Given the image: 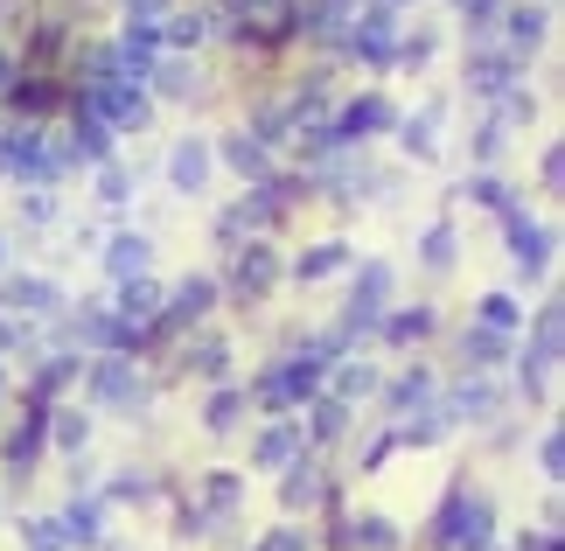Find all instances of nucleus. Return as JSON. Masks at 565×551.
Segmentation results:
<instances>
[{"instance_id":"423d86ee","label":"nucleus","mask_w":565,"mask_h":551,"mask_svg":"<svg viewBox=\"0 0 565 551\" xmlns=\"http://www.w3.org/2000/svg\"><path fill=\"white\" fill-rule=\"evenodd\" d=\"M384 300H391V266H363V279H356V294H350V315H342V328L335 336L350 342V336H363V328H377L384 321Z\"/></svg>"},{"instance_id":"e433bc0d","label":"nucleus","mask_w":565,"mask_h":551,"mask_svg":"<svg viewBox=\"0 0 565 551\" xmlns=\"http://www.w3.org/2000/svg\"><path fill=\"white\" fill-rule=\"evenodd\" d=\"M371 391H377V370L371 363H342L335 370V399L342 405H350V399H371Z\"/></svg>"},{"instance_id":"6e6552de","label":"nucleus","mask_w":565,"mask_h":551,"mask_svg":"<svg viewBox=\"0 0 565 551\" xmlns=\"http://www.w3.org/2000/svg\"><path fill=\"white\" fill-rule=\"evenodd\" d=\"M71 336H77V342H98L105 357H134V349H140V342L119 328V315H113L105 300H84V307H77V315H71Z\"/></svg>"},{"instance_id":"412c9836","label":"nucleus","mask_w":565,"mask_h":551,"mask_svg":"<svg viewBox=\"0 0 565 551\" xmlns=\"http://www.w3.org/2000/svg\"><path fill=\"white\" fill-rule=\"evenodd\" d=\"M510 357V336H495V328H468L461 336V363H468V378H489L495 363Z\"/></svg>"},{"instance_id":"72a5a7b5","label":"nucleus","mask_w":565,"mask_h":551,"mask_svg":"<svg viewBox=\"0 0 565 551\" xmlns=\"http://www.w3.org/2000/svg\"><path fill=\"white\" fill-rule=\"evenodd\" d=\"M454 245H461V237H454V224H433L426 237H419V258L433 273H454Z\"/></svg>"},{"instance_id":"a878e982","label":"nucleus","mask_w":565,"mask_h":551,"mask_svg":"<svg viewBox=\"0 0 565 551\" xmlns=\"http://www.w3.org/2000/svg\"><path fill=\"white\" fill-rule=\"evenodd\" d=\"M342 426H350V405H342V399H315V412L300 418L308 439H342Z\"/></svg>"},{"instance_id":"ddd939ff","label":"nucleus","mask_w":565,"mask_h":551,"mask_svg":"<svg viewBox=\"0 0 565 551\" xmlns=\"http://www.w3.org/2000/svg\"><path fill=\"white\" fill-rule=\"evenodd\" d=\"M273 279H279V258H273V245H258V237H252V245H237V258H231V286H237V294H245V300H258Z\"/></svg>"},{"instance_id":"bb28decb","label":"nucleus","mask_w":565,"mask_h":551,"mask_svg":"<svg viewBox=\"0 0 565 551\" xmlns=\"http://www.w3.org/2000/svg\"><path fill=\"white\" fill-rule=\"evenodd\" d=\"M516 321H524V307L510 294H482V307H475V328H495V336H510Z\"/></svg>"},{"instance_id":"5701e85b","label":"nucleus","mask_w":565,"mask_h":551,"mask_svg":"<svg viewBox=\"0 0 565 551\" xmlns=\"http://www.w3.org/2000/svg\"><path fill=\"white\" fill-rule=\"evenodd\" d=\"M8 105H14V113L29 119V126H42V113L56 105V84H50V77H29V84L14 77V84H8Z\"/></svg>"},{"instance_id":"dca6fc26","label":"nucleus","mask_w":565,"mask_h":551,"mask_svg":"<svg viewBox=\"0 0 565 551\" xmlns=\"http://www.w3.org/2000/svg\"><path fill=\"white\" fill-rule=\"evenodd\" d=\"M168 182H175L182 195H203V182H210V140H175V153H168Z\"/></svg>"},{"instance_id":"f8f14e48","label":"nucleus","mask_w":565,"mask_h":551,"mask_svg":"<svg viewBox=\"0 0 565 551\" xmlns=\"http://www.w3.org/2000/svg\"><path fill=\"white\" fill-rule=\"evenodd\" d=\"M0 300H8V315H14L21 328H35V321H50V315H56V307H63V294H56V286H50V279H8V294H0Z\"/></svg>"},{"instance_id":"4c0bfd02","label":"nucleus","mask_w":565,"mask_h":551,"mask_svg":"<svg viewBox=\"0 0 565 551\" xmlns=\"http://www.w3.org/2000/svg\"><path fill=\"white\" fill-rule=\"evenodd\" d=\"M537 468H545L552 489L565 481V433H558V426H545V439H537Z\"/></svg>"},{"instance_id":"603ef678","label":"nucleus","mask_w":565,"mask_h":551,"mask_svg":"<svg viewBox=\"0 0 565 551\" xmlns=\"http://www.w3.org/2000/svg\"><path fill=\"white\" fill-rule=\"evenodd\" d=\"M377 8H391V14H398V8H405V0H377Z\"/></svg>"},{"instance_id":"2f4dec72","label":"nucleus","mask_w":565,"mask_h":551,"mask_svg":"<svg viewBox=\"0 0 565 551\" xmlns=\"http://www.w3.org/2000/svg\"><path fill=\"white\" fill-rule=\"evenodd\" d=\"M77 370H84L77 357H50V363H42V370H35V405H50V399H56V391H63V384H71V378H77Z\"/></svg>"},{"instance_id":"6ab92c4d","label":"nucleus","mask_w":565,"mask_h":551,"mask_svg":"<svg viewBox=\"0 0 565 551\" xmlns=\"http://www.w3.org/2000/svg\"><path fill=\"white\" fill-rule=\"evenodd\" d=\"M56 161H113V126L105 119H92V113H77V134H71V147H56Z\"/></svg>"},{"instance_id":"de8ad7c7","label":"nucleus","mask_w":565,"mask_h":551,"mask_svg":"<svg viewBox=\"0 0 565 551\" xmlns=\"http://www.w3.org/2000/svg\"><path fill=\"white\" fill-rule=\"evenodd\" d=\"M565 182V153L558 147H545V189H558Z\"/></svg>"},{"instance_id":"09e8293b","label":"nucleus","mask_w":565,"mask_h":551,"mask_svg":"<svg viewBox=\"0 0 565 551\" xmlns=\"http://www.w3.org/2000/svg\"><path fill=\"white\" fill-rule=\"evenodd\" d=\"M168 8V0H126V14H134V21H154Z\"/></svg>"},{"instance_id":"c85d7f7f","label":"nucleus","mask_w":565,"mask_h":551,"mask_svg":"<svg viewBox=\"0 0 565 551\" xmlns=\"http://www.w3.org/2000/svg\"><path fill=\"white\" fill-rule=\"evenodd\" d=\"M189 370H195V378H210V384H224L231 378V349L224 342H189Z\"/></svg>"},{"instance_id":"49530a36","label":"nucleus","mask_w":565,"mask_h":551,"mask_svg":"<svg viewBox=\"0 0 565 551\" xmlns=\"http://www.w3.org/2000/svg\"><path fill=\"white\" fill-rule=\"evenodd\" d=\"M258 551H308V531H273Z\"/></svg>"},{"instance_id":"f03ea898","label":"nucleus","mask_w":565,"mask_h":551,"mask_svg":"<svg viewBox=\"0 0 565 551\" xmlns=\"http://www.w3.org/2000/svg\"><path fill=\"white\" fill-rule=\"evenodd\" d=\"M84 391H92V405H105V412H134V418L147 412V384H140L134 357H98Z\"/></svg>"},{"instance_id":"79ce46f5","label":"nucleus","mask_w":565,"mask_h":551,"mask_svg":"<svg viewBox=\"0 0 565 551\" xmlns=\"http://www.w3.org/2000/svg\"><path fill=\"white\" fill-rule=\"evenodd\" d=\"M21 538H29V551H63L56 517H29V523H21Z\"/></svg>"},{"instance_id":"c756f323","label":"nucleus","mask_w":565,"mask_h":551,"mask_svg":"<svg viewBox=\"0 0 565 551\" xmlns=\"http://www.w3.org/2000/svg\"><path fill=\"white\" fill-rule=\"evenodd\" d=\"M350 551H398L391 517H363V523H350Z\"/></svg>"},{"instance_id":"b1692460","label":"nucleus","mask_w":565,"mask_h":551,"mask_svg":"<svg viewBox=\"0 0 565 551\" xmlns=\"http://www.w3.org/2000/svg\"><path fill=\"white\" fill-rule=\"evenodd\" d=\"M342 266H350V245H342V237H329V245H308V252L294 258V273L308 279V286H315V279H329V273H342Z\"/></svg>"},{"instance_id":"3c124183","label":"nucleus","mask_w":565,"mask_h":551,"mask_svg":"<svg viewBox=\"0 0 565 551\" xmlns=\"http://www.w3.org/2000/svg\"><path fill=\"white\" fill-rule=\"evenodd\" d=\"M14 77H21V63H14L8 50H0V92H8V84H14Z\"/></svg>"},{"instance_id":"f3484780","label":"nucleus","mask_w":565,"mask_h":551,"mask_svg":"<svg viewBox=\"0 0 565 551\" xmlns=\"http://www.w3.org/2000/svg\"><path fill=\"white\" fill-rule=\"evenodd\" d=\"M42 439H50V405H29V418H21V426L8 433V468H14V475H29V468H35Z\"/></svg>"},{"instance_id":"5fc2aeb1","label":"nucleus","mask_w":565,"mask_h":551,"mask_svg":"<svg viewBox=\"0 0 565 551\" xmlns=\"http://www.w3.org/2000/svg\"><path fill=\"white\" fill-rule=\"evenodd\" d=\"M489 551H495V544H489Z\"/></svg>"},{"instance_id":"cd10ccee","label":"nucleus","mask_w":565,"mask_h":551,"mask_svg":"<svg viewBox=\"0 0 565 551\" xmlns=\"http://www.w3.org/2000/svg\"><path fill=\"white\" fill-rule=\"evenodd\" d=\"M147 77H154L168 98H189V92H195V63H189V56H161V63H154Z\"/></svg>"},{"instance_id":"ea45409f","label":"nucleus","mask_w":565,"mask_h":551,"mask_svg":"<svg viewBox=\"0 0 565 551\" xmlns=\"http://www.w3.org/2000/svg\"><path fill=\"white\" fill-rule=\"evenodd\" d=\"M231 14L245 21V29H252V21H294L287 0H231Z\"/></svg>"},{"instance_id":"393cba45","label":"nucleus","mask_w":565,"mask_h":551,"mask_svg":"<svg viewBox=\"0 0 565 551\" xmlns=\"http://www.w3.org/2000/svg\"><path fill=\"white\" fill-rule=\"evenodd\" d=\"M377 328H384V342H398V349L405 342H426L433 336V307H398V315H384Z\"/></svg>"},{"instance_id":"9b49d317","label":"nucleus","mask_w":565,"mask_h":551,"mask_svg":"<svg viewBox=\"0 0 565 551\" xmlns=\"http://www.w3.org/2000/svg\"><path fill=\"white\" fill-rule=\"evenodd\" d=\"M495 29H503V42H510L503 56H516V63H524L531 50H545V29H552V14H545V8H503V14H495Z\"/></svg>"},{"instance_id":"37998d69","label":"nucleus","mask_w":565,"mask_h":551,"mask_svg":"<svg viewBox=\"0 0 565 551\" xmlns=\"http://www.w3.org/2000/svg\"><path fill=\"white\" fill-rule=\"evenodd\" d=\"M468 195H475L482 210H510V189L495 182V174H475V182H468Z\"/></svg>"},{"instance_id":"a18cd8bd","label":"nucleus","mask_w":565,"mask_h":551,"mask_svg":"<svg viewBox=\"0 0 565 551\" xmlns=\"http://www.w3.org/2000/svg\"><path fill=\"white\" fill-rule=\"evenodd\" d=\"M21 216H29V224H50V216H56L50 189H29V195H21Z\"/></svg>"},{"instance_id":"c9c22d12","label":"nucleus","mask_w":565,"mask_h":551,"mask_svg":"<svg viewBox=\"0 0 565 551\" xmlns=\"http://www.w3.org/2000/svg\"><path fill=\"white\" fill-rule=\"evenodd\" d=\"M419 405H433V378H426V370H412V378H405L398 391H391V412H398V418H412Z\"/></svg>"},{"instance_id":"a19ab883","label":"nucleus","mask_w":565,"mask_h":551,"mask_svg":"<svg viewBox=\"0 0 565 551\" xmlns=\"http://www.w3.org/2000/svg\"><path fill=\"white\" fill-rule=\"evenodd\" d=\"M154 496H161L154 475H119V481H113V502H154Z\"/></svg>"},{"instance_id":"f257e3e1","label":"nucleus","mask_w":565,"mask_h":551,"mask_svg":"<svg viewBox=\"0 0 565 551\" xmlns=\"http://www.w3.org/2000/svg\"><path fill=\"white\" fill-rule=\"evenodd\" d=\"M433 544L440 551H489L495 544V502L468 481H454L447 502L433 510Z\"/></svg>"},{"instance_id":"7ed1b4c3","label":"nucleus","mask_w":565,"mask_h":551,"mask_svg":"<svg viewBox=\"0 0 565 551\" xmlns=\"http://www.w3.org/2000/svg\"><path fill=\"white\" fill-rule=\"evenodd\" d=\"M558 336H565V307L545 300V307H537V336H531V349H524V391H531V399H545V391H552Z\"/></svg>"},{"instance_id":"2eb2a0df","label":"nucleus","mask_w":565,"mask_h":551,"mask_svg":"<svg viewBox=\"0 0 565 551\" xmlns=\"http://www.w3.org/2000/svg\"><path fill=\"white\" fill-rule=\"evenodd\" d=\"M440 412H447V426H454V418H495V412H503V391H495L489 378H468V384H454L440 399Z\"/></svg>"},{"instance_id":"4be33fe9","label":"nucleus","mask_w":565,"mask_h":551,"mask_svg":"<svg viewBox=\"0 0 565 551\" xmlns=\"http://www.w3.org/2000/svg\"><path fill=\"white\" fill-rule=\"evenodd\" d=\"M224 161L245 174V182H273V153L258 147L252 134H231V140H224Z\"/></svg>"},{"instance_id":"aec40b11","label":"nucleus","mask_w":565,"mask_h":551,"mask_svg":"<svg viewBox=\"0 0 565 551\" xmlns=\"http://www.w3.org/2000/svg\"><path fill=\"white\" fill-rule=\"evenodd\" d=\"M105 266H113V279H147V266H154V245H147L140 231H119L113 245H105Z\"/></svg>"},{"instance_id":"58836bf2","label":"nucleus","mask_w":565,"mask_h":551,"mask_svg":"<svg viewBox=\"0 0 565 551\" xmlns=\"http://www.w3.org/2000/svg\"><path fill=\"white\" fill-rule=\"evenodd\" d=\"M126 195H134V174L119 161H98V203H126Z\"/></svg>"},{"instance_id":"4468645a","label":"nucleus","mask_w":565,"mask_h":551,"mask_svg":"<svg viewBox=\"0 0 565 551\" xmlns=\"http://www.w3.org/2000/svg\"><path fill=\"white\" fill-rule=\"evenodd\" d=\"M279 502H287L294 517H300V510H321V502H329V475H321L315 460L300 454L294 468H287V481H279Z\"/></svg>"},{"instance_id":"f704fd0d","label":"nucleus","mask_w":565,"mask_h":551,"mask_svg":"<svg viewBox=\"0 0 565 551\" xmlns=\"http://www.w3.org/2000/svg\"><path fill=\"white\" fill-rule=\"evenodd\" d=\"M50 433H56L63 454H84V439H92V418H84V412H50Z\"/></svg>"},{"instance_id":"864d4df0","label":"nucleus","mask_w":565,"mask_h":551,"mask_svg":"<svg viewBox=\"0 0 565 551\" xmlns=\"http://www.w3.org/2000/svg\"><path fill=\"white\" fill-rule=\"evenodd\" d=\"M0 258H8V245H0Z\"/></svg>"},{"instance_id":"20e7f679","label":"nucleus","mask_w":565,"mask_h":551,"mask_svg":"<svg viewBox=\"0 0 565 551\" xmlns=\"http://www.w3.org/2000/svg\"><path fill=\"white\" fill-rule=\"evenodd\" d=\"M210 307H216V279H210V273H189L175 294H161V321L147 328V336H182V328L203 321Z\"/></svg>"},{"instance_id":"9d476101","label":"nucleus","mask_w":565,"mask_h":551,"mask_svg":"<svg viewBox=\"0 0 565 551\" xmlns=\"http://www.w3.org/2000/svg\"><path fill=\"white\" fill-rule=\"evenodd\" d=\"M300 454H308V433H300V418H279V426H266V433H258V447H252V460H258L266 475H287Z\"/></svg>"},{"instance_id":"0eeeda50","label":"nucleus","mask_w":565,"mask_h":551,"mask_svg":"<svg viewBox=\"0 0 565 551\" xmlns=\"http://www.w3.org/2000/svg\"><path fill=\"white\" fill-rule=\"evenodd\" d=\"M503 231H510V258H516V273H545V266H552V231H545V224H531V210H524V203H510V210H503Z\"/></svg>"},{"instance_id":"a211bd4d","label":"nucleus","mask_w":565,"mask_h":551,"mask_svg":"<svg viewBox=\"0 0 565 551\" xmlns=\"http://www.w3.org/2000/svg\"><path fill=\"white\" fill-rule=\"evenodd\" d=\"M56 531H63V544H84V551L105 544V502H98V496H77L71 510L56 517Z\"/></svg>"},{"instance_id":"c03bdc74","label":"nucleus","mask_w":565,"mask_h":551,"mask_svg":"<svg viewBox=\"0 0 565 551\" xmlns=\"http://www.w3.org/2000/svg\"><path fill=\"white\" fill-rule=\"evenodd\" d=\"M433 56V35L419 29V35H398V56H391V63H426Z\"/></svg>"},{"instance_id":"39448f33","label":"nucleus","mask_w":565,"mask_h":551,"mask_svg":"<svg viewBox=\"0 0 565 551\" xmlns=\"http://www.w3.org/2000/svg\"><path fill=\"white\" fill-rule=\"evenodd\" d=\"M342 42H350V56H363V63H377V71H384V63L398 56V14L371 0V8L350 21V35H342Z\"/></svg>"},{"instance_id":"473e14b6","label":"nucleus","mask_w":565,"mask_h":551,"mask_svg":"<svg viewBox=\"0 0 565 551\" xmlns=\"http://www.w3.org/2000/svg\"><path fill=\"white\" fill-rule=\"evenodd\" d=\"M237 418H245V391H237V384H224V391H216V399H210L203 426H210V433H231Z\"/></svg>"},{"instance_id":"7c9ffc66","label":"nucleus","mask_w":565,"mask_h":551,"mask_svg":"<svg viewBox=\"0 0 565 551\" xmlns=\"http://www.w3.org/2000/svg\"><path fill=\"white\" fill-rule=\"evenodd\" d=\"M398 134H405V153H419V161H426V153L440 147V140H433V134H440V105H426V113H419V119H405Z\"/></svg>"},{"instance_id":"8fccbe9b","label":"nucleus","mask_w":565,"mask_h":551,"mask_svg":"<svg viewBox=\"0 0 565 551\" xmlns=\"http://www.w3.org/2000/svg\"><path fill=\"white\" fill-rule=\"evenodd\" d=\"M516 551H558V531H531V538L516 544Z\"/></svg>"},{"instance_id":"1a4fd4ad","label":"nucleus","mask_w":565,"mask_h":551,"mask_svg":"<svg viewBox=\"0 0 565 551\" xmlns=\"http://www.w3.org/2000/svg\"><path fill=\"white\" fill-rule=\"evenodd\" d=\"M516 77H524V63L503 56V50H475L468 56V84H475V98H489V105L516 98Z\"/></svg>"}]
</instances>
